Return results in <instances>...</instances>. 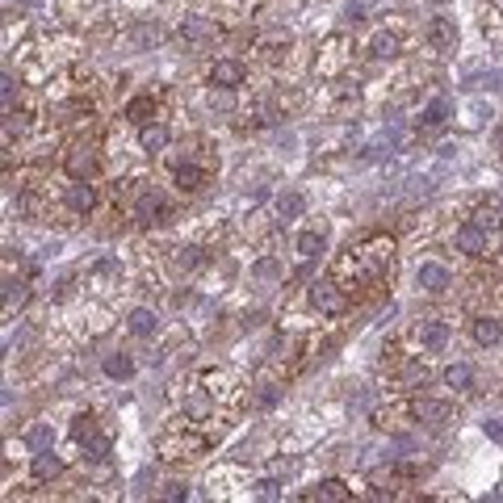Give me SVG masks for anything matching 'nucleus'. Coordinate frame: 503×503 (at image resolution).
<instances>
[{
    "label": "nucleus",
    "mask_w": 503,
    "mask_h": 503,
    "mask_svg": "<svg viewBox=\"0 0 503 503\" xmlns=\"http://www.w3.org/2000/svg\"><path fill=\"white\" fill-rule=\"evenodd\" d=\"M26 298H30V289H26V281H4V306L13 311V306H26Z\"/></svg>",
    "instance_id": "obj_20"
},
{
    "label": "nucleus",
    "mask_w": 503,
    "mask_h": 503,
    "mask_svg": "<svg viewBox=\"0 0 503 503\" xmlns=\"http://www.w3.org/2000/svg\"><path fill=\"white\" fill-rule=\"evenodd\" d=\"M59 470H63V461L55 458V453H50V449H43V453H38V458H34V478H55V474H59Z\"/></svg>",
    "instance_id": "obj_17"
},
{
    "label": "nucleus",
    "mask_w": 503,
    "mask_h": 503,
    "mask_svg": "<svg viewBox=\"0 0 503 503\" xmlns=\"http://www.w3.org/2000/svg\"><path fill=\"white\" fill-rule=\"evenodd\" d=\"M135 210H138V219H143V223H168V219H172V201H168L160 189H147V193H138Z\"/></svg>",
    "instance_id": "obj_1"
},
{
    "label": "nucleus",
    "mask_w": 503,
    "mask_h": 503,
    "mask_svg": "<svg viewBox=\"0 0 503 503\" xmlns=\"http://www.w3.org/2000/svg\"><path fill=\"white\" fill-rule=\"evenodd\" d=\"M445 382H449L453 390H470V382H474V369H470V365H449V369H445Z\"/></svg>",
    "instance_id": "obj_22"
},
{
    "label": "nucleus",
    "mask_w": 503,
    "mask_h": 503,
    "mask_svg": "<svg viewBox=\"0 0 503 503\" xmlns=\"http://www.w3.org/2000/svg\"><path fill=\"white\" fill-rule=\"evenodd\" d=\"M277 210H281V219H298V214L306 210V197L289 189V193H281V197H277Z\"/></svg>",
    "instance_id": "obj_14"
},
{
    "label": "nucleus",
    "mask_w": 503,
    "mask_h": 503,
    "mask_svg": "<svg viewBox=\"0 0 503 503\" xmlns=\"http://www.w3.org/2000/svg\"><path fill=\"white\" fill-rule=\"evenodd\" d=\"M277 403V390H260V407H273Z\"/></svg>",
    "instance_id": "obj_34"
},
{
    "label": "nucleus",
    "mask_w": 503,
    "mask_h": 503,
    "mask_svg": "<svg viewBox=\"0 0 503 503\" xmlns=\"http://www.w3.org/2000/svg\"><path fill=\"white\" fill-rule=\"evenodd\" d=\"M92 206H96V193H92L84 181H76L67 189V210H76V214H89Z\"/></svg>",
    "instance_id": "obj_10"
},
{
    "label": "nucleus",
    "mask_w": 503,
    "mask_h": 503,
    "mask_svg": "<svg viewBox=\"0 0 503 503\" xmlns=\"http://www.w3.org/2000/svg\"><path fill=\"white\" fill-rule=\"evenodd\" d=\"M210 84H219V89H239V84H243V63H235V59H219L214 72H210Z\"/></svg>",
    "instance_id": "obj_6"
},
{
    "label": "nucleus",
    "mask_w": 503,
    "mask_h": 503,
    "mask_svg": "<svg viewBox=\"0 0 503 503\" xmlns=\"http://www.w3.org/2000/svg\"><path fill=\"white\" fill-rule=\"evenodd\" d=\"M201 181H206V172H201L197 164H181V168H177V184H181L184 193H197Z\"/></svg>",
    "instance_id": "obj_12"
},
{
    "label": "nucleus",
    "mask_w": 503,
    "mask_h": 503,
    "mask_svg": "<svg viewBox=\"0 0 503 503\" xmlns=\"http://www.w3.org/2000/svg\"><path fill=\"white\" fill-rule=\"evenodd\" d=\"M96 428H92V415H76V424H72V436L76 441H84V436H92Z\"/></svg>",
    "instance_id": "obj_27"
},
{
    "label": "nucleus",
    "mask_w": 503,
    "mask_h": 503,
    "mask_svg": "<svg viewBox=\"0 0 503 503\" xmlns=\"http://www.w3.org/2000/svg\"><path fill=\"white\" fill-rule=\"evenodd\" d=\"M415 281H419L424 289L441 294V289L449 285V269H445V265H419V273H415Z\"/></svg>",
    "instance_id": "obj_9"
},
{
    "label": "nucleus",
    "mask_w": 503,
    "mask_h": 503,
    "mask_svg": "<svg viewBox=\"0 0 503 503\" xmlns=\"http://www.w3.org/2000/svg\"><path fill=\"white\" fill-rule=\"evenodd\" d=\"M436 4H441V0H436Z\"/></svg>",
    "instance_id": "obj_35"
},
{
    "label": "nucleus",
    "mask_w": 503,
    "mask_h": 503,
    "mask_svg": "<svg viewBox=\"0 0 503 503\" xmlns=\"http://www.w3.org/2000/svg\"><path fill=\"white\" fill-rule=\"evenodd\" d=\"M499 336H503L499 319H478V323H474V340H478V344L491 348V344H499Z\"/></svg>",
    "instance_id": "obj_16"
},
{
    "label": "nucleus",
    "mask_w": 503,
    "mask_h": 503,
    "mask_svg": "<svg viewBox=\"0 0 503 503\" xmlns=\"http://www.w3.org/2000/svg\"><path fill=\"white\" fill-rule=\"evenodd\" d=\"M206 407H210V403H206V399L197 394V399H189V403H184V415H193V419H201V415H206Z\"/></svg>",
    "instance_id": "obj_29"
},
{
    "label": "nucleus",
    "mask_w": 503,
    "mask_h": 503,
    "mask_svg": "<svg viewBox=\"0 0 503 503\" xmlns=\"http://www.w3.org/2000/svg\"><path fill=\"white\" fill-rule=\"evenodd\" d=\"M445 344H449V323H445V319L419 323V348H428V353H441Z\"/></svg>",
    "instance_id": "obj_4"
},
{
    "label": "nucleus",
    "mask_w": 503,
    "mask_h": 503,
    "mask_svg": "<svg viewBox=\"0 0 503 503\" xmlns=\"http://www.w3.org/2000/svg\"><path fill=\"white\" fill-rule=\"evenodd\" d=\"M369 50H373L377 59H390V55L399 50V38H394V34H377V38H373V46H369Z\"/></svg>",
    "instance_id": "obj_25"
},
{
    "label": "nucleus",
    "mask_w": 503,
    "mask_h": 503,
    "mask_svg": "<svg viewBox=\"0 0 503 503\" xmlns=\"http://www.w3.org/2000/svg\"><path fill=\"white\" fill-rule=\"evenodd\" d=\"M311 302L319 306L323 315H340V311H344V294H340L331 281H319V285L311 289Z\"/></svg>",
    "instance_id": "obj_5"
},
{
    "label": "nucleus",
    "mask_w": 503,
    "mask_h": 503,
    "mask_svg": "<svg viewBox=\"0 0 503 503\" xmlns=\"http://www.w3.org/2000/svg\"><path fill=\"white\" fill-rule=\"evenodd\" d=\"M84 453H89L92 461H105L109 458V436H96V432L84 436Z\"/></svg>",
    "instance_id": "obj_24"
},
{
    "label": "nucleus",
    "mask_w": 503,
    "mask_h": 503,
    "mask_svg": "<svg viewBox=\"0 0 503 503\" xmlns=\"http://www.w3.org/2000/svg\"><path fill=\"white\" fill-rule=\"evenodd\" d=\"M164 499H184V487L181 482H168V487H164Z\"/></svg>",
    "instance_id": "obj_32"
},
{
    "label": "nucleus",
    "mask_w": 503,
    "mask_h": 503,
    "mask_svg": "<svg viewBox=\"0 0 503 503\" xmlns=\"http://www.w3.org/2000/svg\"><path fill=\"white\" fill-rule=\"evenodd\" d=\"M298 252H302L306 260H315V256L323 252V235L319 231H302V235H298Z\"/></svg>",
    "instance_id": "obj_21"
},
{
    "label": "nucleus",
    "mask_w": 503,
    "mask_h": 503,
    "mask_svg": "<svg viewBox=\"0 0 503 503\" xmlns=\"http://www.w3.org/2000/svg\"><path fill=\"white\" fill-rule=\"evenodd\" d=\"M256 495H260V499H277V495H281V487H277L273 478H260V482H256Z\"/></svg>",
    "instance_id": "obj_28"
},
{
    "label": "nucleus",
    "mask_w": 503,
    "mask_h": 503,
    "mask_svg": "<svg viewBox=\"0 0 503 503\" xmlns=\"http://www.w3.org/2000/svg\"><path fill=\"white\" fill-rule=\"evenodd\" d=\"M126 327H131L135 336H155V327H160V319H155V311L138 306V311H131V319H126Z\"/></svg>",
    "instance_id": "obj_11"
},
{
    "label": "nucleus",
    "mask_w": 503,
    "mask_h": 503,
    "mask_svg": "<svg viewBox=\"0 0 503 503\" xmlns=\"http://www.w3.org/2000/svg\"><path fill=\"white\" fill-rule=\"evenodd\" d=\"M411 411H415V419H424V424H449V419H453V407H449V403H436V399H419Z\"/></svg>",
    "instance_id": "obj_7"
},
{
    "label": "nucleus",
    "mask_w": 503,
    "mask_h": 503,
    "mask_svg": "<svg viewBox=\"0 0 503 503\" xmlns=\"http://www.w3.org/2000/svg\"><path fill=\"white\" fill-rule=\"evenodd\" d=\"M256 277H277V265L273 260H260V265H256Z\"/></svg>",
    "instance_id": "obj_33"
},
{
    "label": "nucleus",
    "mask_w": 503,
    "mask_h": 503,
    "mask_svg": "<svg viewBox=\"0 0 503 503\" xmlns=\"http://www.w3.org/2000/svg\"><path fill=\"white\" fill-rule=\"evenodd\" d=\"M428 43L441 46V50H453V43H458V26H453V17H436V21L428 26Z\"/></svg>",
    "instance_id": "obj_8"
},
{
    "label": "nucleus",
    "mask_w": 503,
    "mask_h": 503,
    "mask_svg": "<svg viewBox=\"0 0 503 503\" xmlns=\"http://www.w3.org/2000/svg\"><path fill=\"white\" fill-rule=\"evenodd\" d=\"M105 373H109V377H131V373H135V361H131L126 353H109V357H105Z\"/></svg>",
    "instance_id": "obj_18"
},
{
    "label": "nucleus",
    "mask_w": 503,
    "mask_h": 503,
    "mask_svg": "<svg viewBox=\"0 0 503 503\" xmlns=\"http://www.w3.org/2000/svg\"><path fill=\"white\" fill-rule=\"evenodd\" d=\"M449 109H453V105H449V96H436V101L424 109V126H428V131H436V126L449 118Z\"/></svg>",
    "instance_id": "obj_13"
},
{
    "label": "nucleus",
    "mask_w": 503,
    "mask_h": 503,
    "mask_svg": "<svg viewBox=\"0 0 503 503\" xmlns=\"http://www.w3.org/2000/svg\"><path fill=\"white\" fill-rule=\"evenodd\" d=\"M46 441H50V428H46V424H38V428L30 432V445H34V449H46Z\"/></svg>",
    "instance_id": "obj_30"
},
{
    "label": "nucleus",
    "mask_w": 503,
    "mask_h": 503,
    "mask_svg": "<svg viewBox=\"0 0 503 503\" xmlns=\"http://www.w3.org/2000/svg\"><path fill=\"white\" fill-rule=\"evenodd\" d=\"M311 499H348V487H344L340 478H327V482H319V487L311 491Z\"/></svg>",
    "instance_id": "obj_19"
},
{
    "label": "nucleus",
    "mask_w": 503,
    "mask_h": 503,
    "mask_svg": "<svg viewBox=\"0 0 503 503\" xmlns=\"http://www.w3.org/2000/svg\"><path fill=\"white\" fill-rule=\"evenodd\" d=\"M164 143H168V131L164 126H143V151H164Z\"/></svg>",
    "instance_id": "obj_23"
},
{
    "label": "nucleus",
    "mask_w": 503,
    "mask_h": 503,
    "mask_svg": "<svg viewBox=\"0 0 503 503\" xmlns=\"http://www.w3.org/2000/svg\"><path fill=\"white\" fill-rule=\"evenodd\" d=\"M63 168H67V177H72V181H89L92 172H96V155H92L89 147H72Z\"/></svg>",
    "instance_id": "obj_3"
},
{
    "label": "nucleus",
    "mask_w": 503,
    "mask_h": 503,
    "mask_svg": "<svg viewBox=\"0 0 503 503\" xmlns=\"http://www.w3.org/2000/svg\"><path fill=\"white\" fill-rule=\"evenodd\" d=\"M126 118H131V122H143V126H147V122L155 118V101H151V96H135V101L126 105Z\"/></svg>",
    "instance_id": "obj_15"
},
{
    "label": "nucleus",
    "mask_w": 503,
    "mask_h": 503,
    "mask_svg": "<svg viewBox=\"0 0 503 503\" xmlns=\"http://www.w3.org/2000/svg\"><path fill=\"white\" fill-rule=\"evenodd\" d=\"M482 428H487V436H491V441H503V419H487Z\"/></svg>",
    "instance_id": "obj_31"
},
{
    "label": "nucleus",
    "mask_w": 503,
    "mask_h": 503,
    "mask_svg": "<svg viewBox=\"0 0 503 503\" xmlns=\"http://www.w3.org/2000/svg\"><path fill=\"white\" fill-rule=\"evenodd\" d=\"M181 34H184V38H206V34H210V26H206L201 17H184V21H181Z\"/></svg>",
    "instance_id": "obj_26"
},
{
    "label": "nucleus",
    "mask_w": 503,
    "mask_h": 503,
    "mask_svg": "<svg viewBox=\"0 0 503 503\" xmlns=\"http://www.w3.org/2000/svg\"><path fill=\"white\" fill-rule=\"evenodd\" d=\"M458 248L465 256H482L487 252V227L482 223H461L458 227Z\"/></svg>",
    "instance_id": "obj_2"
}]
</instances>
